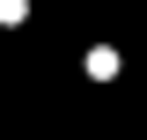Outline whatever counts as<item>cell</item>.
<instances>
[{"label": "cell", "mask_w": 147, "mask_h": 140, "mask_svg": "<svg viewBox=\"0 0 147 140\" xmlns=\"http://www.w3.org/2000/svg\"><path fill=\"white\" fill-rule=\"evenodd\" d=\"M88 74H96V81H110V74H118V52H110V44H96V52H88Z\"/></svg>", "instance_id": "6da1fadb"}]
</instances>
